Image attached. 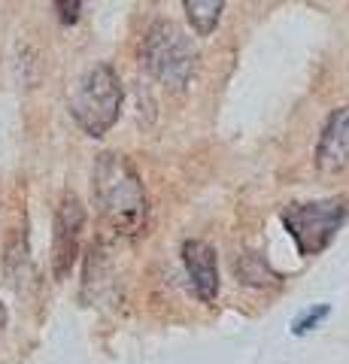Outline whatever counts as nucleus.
I'll return each mask as SVG.
<instances>
[{"mask_svg":"<svg viewBox=\"0 0 349 364\" xmlns=\"http://www.w3.org/2000/svg\"><path fill=\"white\" fill-rule=\"evenodd\" d=\"M85 228V207L76 195H67L58 203L55 213V240H52V270L55 279H64L73 270L76 255H80V240Z\"/></svg>","mask_w":349,"mask_h":364,"instance_id":"5","label":"nucleus"},{"mask_svg":"<svg viewBox=\"0 0 349 364\" xmlns=\"http://www.w3.org/2000/svg\"><path fill=\"white\" fill-rule=\"evenodd\" d=\"M331 316V304H319V306H310L307 313H301L295 322H291V334L295 337H304L310 331H316V325H322L325 318Z\"/></svg>","mask_w":349,"mask_h":364,"instance_id":"10","label":"nucleus"},{"mask_svg":"<svg viewBox=\"0 0 349 364\" xmlns=\"http://www.w3.org/2000/svg\"><path fill=\"white\" fill-rule=\"evenodd\" d=\"M183 9H186L191 31H195L198 37H210V33L219 28L225 0H183Z\"/></svg>","mask_w":349,"mask_h":364,"instance_id":"9","label":"nucleus"},{"mask_svg":"<svg viewBox=\"0 0 349 364\" xmlns=\"http://www.w3.org/2000/svg\"><path fill=\"white\" fill-rule=\"evenodd\" d=\"M92 191L97 215L112 234L140 237L149 219V200L140 173L119 152H100L92 173Z\"/></svg>","mask_w":349,"mask_h":364,"instance_id":"1","label":"nucleus"},{"mask_svg":"<svg viewBox=\"0 0 349 364\" xmlns=\"http://www.w3.org/2000/svg\"><path fill=\"white\" fill-rule=\"evenodd\" d=\"M122 100H125V91H122L119 73L112 70V64L100 61L76 82L70 95V116L88 136H104L119 122Z\"/></svg>","mask_w":349,"mask_h":364,"instance_id":"3","label":"nucleus"},{"mask_svg":"<svg viewBox=\"0 0 349 364\" xmlns=\"http://www.w3.org/2000/svg\"><path fill=\"white\" fill-rule=\"evenodd\" d=\"M286 231L291 234L298 252L319 255L325 246L334 240V234L340 231V225L346 222V203L343 200H310V203H289L279 213Z\"/></svg>","mask_w":349,"mask_h":364,"instance_id":"4","label":"nucleus"},{"mask_svg":"<svg viewBox=\"0 0 349 364\" xmlns=\"http://www.w3.org/2000/svg\"><path fill=\"white\" fill-rule=\"evenodd\" d=\"M55 4V13H58L61 25H76L82 13V0H52Z\"/></svg>","mask_w":349,"mask_h":364,"instance_id":"11","label":"nucleus"},{"mask_svg":"<svg viewBox=\"0 0 349 364\" xmlns=\"http://www.w3.org/2000/svg\"><path fill=\"white\" fill-rule=\"evenodd\" d=\"M349 164V107L334 109L316 143V167L322 173H337Z\"/></svg>","mask_w":349,"mask_h":364,"instance_id":"7","label":"nucleus"},{"mask_svg":"<svg viewBox=\"0 0 349 364\" xmlns=\"http://www.w3.org/2000/svg\"><path fill=\"white\" fill-rule=\"evenodd\" d=\"M234 273H237V279L246 289H276V286H283V277H279V273L255 252H243L237 258V264H234Z\"/></svg>","mask_w":349,"mask_h":364,"instance_id":"8","label":"nucleus"},{"mask_svg":"<svg viewBox=\"0 0 349 364\" xmlns=\"http://www.w3.org/2000/svg\"><path fill=\"white\" fill-rule=\"evenodd\" d=\"M0 318H4V306H0Z\"/></svg>","mask_w":349,"mask_h":364,"instance_id":"12","label":"nucleus"},{"mask_svg":"<svg viewBox=\"0 0 349 364\" xmlns=\"http://www.w3.org/2000/svg\"><path fill=\"white\" fill-rule=\"evenodd\" d=\"M143 64L164 88L183 91L198 70L195 40L176 21H155L143 40Z\"/></svg>","mask_w":349,"mask_h":364,"instance_id":"2","label":"nucleus"},{"mask_svg":"<svg viewBox=\"0 0 349 364\" xmlns=\"http://www.w3.org/2000/svg\"><path fill=\"white\" fill-rule=\"evenodd\" d=\"M183 264L188 270L191 289L200 304H213L219 294V261L216 249L207 240H186L183 243Z\"/></svg>","mask_w":349,"mask_h":364,"instance_id":"6","label":"nucleus"}]
</instances>
